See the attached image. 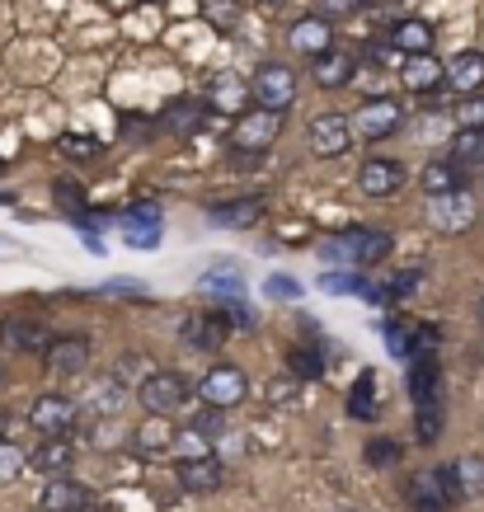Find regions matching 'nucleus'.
Returning <instances> with one entry per match:
<instances>
[{"label":"nucleus","instance_id":"f257e3e1","mask_svg":"<svg viewBox=\"0 0 484 512\" xmlns=\"http://www.w3.org/2000/svg\"><path fill=\"white\" fill-rule=\"evenodd\" d=\"M391 231H376V226H353V231H339L320 240V259L325 264H353V268H376L386 254H391Z\"/></svg>","mask_w":484,"mask_h":512},{"label":"nucleus","instance_id":"f03ea898","mask_svg":"<svg viewBox=\"0 0 484 512\" xmlns=\"http://www.w3.org/2000/svg\"><path fill=\"white\" fill-rule=\"evenodd\" d=\"M250 99H254V109L287 113L292 104H297V76H292L282 62H264L250 76Z\"/></svg>","mask_w":484,"mask_h":512},{"label":"nucleus","instance_id":"7ed1b4c3","mask_svg":"<svg viewBox=\"0 0 484 512\" xmlns=\"http://www.w3.org/2000/svg\"><path fill=\"white\" fill-rule=\"evenodd\" d=\"M428 221H433V231L442 235H466L475 221H480V202L470 188L461 193H438V198H428Z\"/></svg>","mask_w":484,"mask_h":512},{"label":"nucleus","instance_id":"20e7f679","mask_svg":"<svg viewBox=\"0 0 484 512\" xmlns=\"http://www.w3.org/2000/svg\"><path fill=\"white\" fill-rule=\"evenodd\" d=\"M282 132V113L278 109H245L240 118L231 123V146L235 151H268Z\"/></svg>","mask_w":484,"mask_h":512},{"label":"nucleus","instance_id":"39448f33","mask_svg":"<svg viewBox=\"0 0 484 512\" xmlns=\"http://www.w3.org/2000/svg\"><path fill=\"white\" fill-rule=\"evenodd\" d=\"M29 423L38 437H71L80 423V404L66 395H38L29 409Z\"/></svg>","mask_w":484,"mask_h":512},{"label":"nucleus","instance_id":"423d86ee","mask_svg":"<svg viewBox=\"0 0 484 512\" xmlns=\"http://www.w3.org/2000/svg\"><path fill=\"white\" fill-rule=\"evenodd\" d=\"M137 400H141V409H146V414H156V419H170L174 409H184L188 386H184V376H179V372H165V367H160V372L137 390Z\"/></svg>","mask_w":484,"mask_h":512},{"label":"nucleus","instance_id":"0eeeda50","mask_svg":"<svg viewBox=\"0 0 484 512\" xmlns=\"http://www.w3.org/2000/svg\"><path fill=\"white\" fill-rule=\"evenodd\" d=\"M353 132H358V127L348 123L344 113H320V118H311L306 141H311V151L320 160H334V156H344L348 146H353Z\"/></svg>","mask_w":484,"mask_h":512},{"label":"nucleus","instance_id":"6e6552de","mask_svg":"<svg viewBox=\"0 0 484 512\" xmlns=\"http://www.w3.org/2000/svg\"><path fill=\"white\" fill-rule=\"evenodd\" d=\"M245 390H250V381H245V372H240V367H231V362L212 367V372L198 381V395H203L212 409H235V404L245 400Z\"/></svg>","mask_w":484,"mask_h":512},{"label":"nucleus","instance_id":"1a4fd4ad","mask_svg":"<svg viewBox=\"0 0 484 512\" xmlns=\"http://www.w3.org/2000/svg\"><path fill=\"white\" fill-rule=\"evenodd\" d=\"M207 118H212V99H170L165 113H160V127L174 132V137H193V132H203Z\"/></svg>","mask_w":484,"mask_h":512},{"label":"nucleus","instance_id":"9d476101","mask_svg":"<svg viewBox=\"0 0 484 512\" xmlns=\"http://www.w3.org/2000/svg\"><path fill=\"white\" fill-rule=\"evenodd\" d=\"M405 123V109L395 104V99H367L358 113H353V127H358L367 141H381V137H391L395 127Z\"/></svg>","mask_w":484,"mask_h":512},{"label":"nucleus","instance_id":"9b49d317","mask_svg":"<svg viewBox=\"0 0 484 512\" xmlns=\"http://www.w3.org/2000/svg\"><path fill=\"white\" fill-rule=\"evenodd\" d=\"M358 188L367 198H395V193L405 188V165H400V160H386V156L367 160L358 170Z\"/></svg>","mask_w":484,"mask_h":512},{"label":"nucleus","instance_id":"f8f14e48","mask_svg":"<svg viewBox=\"0 0 484 512\" xmlns=\"http://www.w3.org/2000/svg\"><path fill=\"white\" fill-rule=\"evenodd\" d=\"M90 353L94 348H90L85 334H57L43 357H47V367H52L57 376H80L85 367H90Z\"/></svg>","mask_w":484,"mask_h":512},{"label":"nucleus","instance_id":"ddd939ff","mask_svg":"<svg viewBox=\"0 0 484 512\" xmlns=\"http://www.w3.org/2000/svg\"><path fill=\"white\" fill-rule=\"evenodd\" d=\"M118 231H123L127 245L156 249L160 245V207L156 202H137V207H127L123 221H118Z\"/></svg>","mask_w":484,"mask_h":512},{"label":"nucleus","instance_id":"4468645a","mask_svg":"<svg viewBox=\"0 0 484 512\" xmlns=\"http://www.w3.org/2000/svg\"><path fill=\"white\" fill-rule=\"evenodd\" d=\"M226 339H231V320H226L221 311L188 315V320H184V343H188V348H198V353H217Z\"/></svg>","mask_w":484,"mask_h":512},{"label":"nucleus","instance_id":"2eb2a0df","mask_svg":"<svg viewBox=\"0 0 484 512\" xmlns=\"http://www.w3.org/2000/svg\"><path fill=\"white\" fill-rule=\"evenodd\" d=\"M264 212H268L264 198H235V202L207 207V221H212L217 231H250L254 221H264Z\"/></svg>","mask_w":484,"mask_h":512},{"label":"nucleus","instance_id":"dca6fc26","mask_svg":"<svg viewBox=\"0 0 484 512\" xmlns=\"http://www.w3.org/2000/svg\"><path fill=\"white\" fill-rule=\"evenodd\" d=\"M38 503H43V512H85L90 508V489L66 480V475H47V484L38 489Z\"/></svg>","mask_w":484,"mask_h":512},{"label":"nucleus","instance_id":"f3484780","mask_svg":"<svg viewBox=\"0 0 484 512\" xmlns=\"http://www.w3.org/2000/svg\"><path fill=\"white\" fill-rule=\"evenodd\" d=\"M123 400H127V386H118L113 372H109V376H99V381H90L76 404L80 409H90L94 419H118V414H123Z\"/></svg>","mask_w":484,"mask_h":512},{"label":"nucleus","instance_id":"a211bd4d","mask_svg":"<svg viewBox=\"0 0 484 512\" xmlns=\"http://www.w3.org/2000/svg\"><path fill=\"white\" fill-rule=\"evenodd\" d=\"M0 348L5 353H47L52 339H47L43 320H5L0 325Z\"/></svg>","mask_w":484,"mask_h":512},{"label":"nucleus","instance_id":"6ab92c4d","mask_svg":"<svg viewBox=\"0 0 484 512\" xmlns=\"http://www.w3.org/2000/svg\"><path fill=\"white\" fill-rule=\"evenodd\" d=\"M287 38H292V47H297L301 57H325L329 47H334V24H329V19H320V15H306V19H297V24H292V33H287Z\"/></svg>","mask_w":484,"mask_h":512},{"label":"nucleus","instance_id":"aec40b11","mask_svg":"<svg viewBox=\"0 0 484 512\" xmlns=\"http://www.w3.org/2000/svg\"><path fill=\"white\" fill-rule=\"evenodd\" d=\"M179 484H184V494H217L221 484H226V470H221L217 456L179 461Z\"/></svg>","mask_w":484,"mask_h":512},{"label":"nucleus","instance_id":"412c9836","mask_svg":"<svg viewBox=\"0 0 484 512\" xmlns=\"http://www.w3.org/2000/svg\"><path fill=\"white\" fill-rule=\"evenodd\" d=\"M409 400L414 404H438L442 400L438 357H414V362H409Z\"/></svg>","mask_w":484,"mask_h":512},{"label":"nucleus","instance_id":"4be33fe9","mask_svg":"<svg viewBox=\"0 0 484 512\" xmlns=\"http://www.w3.org/2000/svg\"><path fill=\"white\" fill-rule=\"evenodd\" d=\"M466 179H470V170L466 165H456L452 156L428 160V165H423V193H428V198H438V193H461Z\"/></svg>","mask_w":484,"mask_h":512},{"label":"nucleus","instance_id":"5701e85b","mask_svg":"<svg viewBox=\"0 0 484 512\" xmlns=\"http://www.w3.org/2000/svg\"><path fill=\"white\" fill-rule=\"evenodd\" d=\"M400 80H405V90H414V94H433L438 85H447V66H442L433 52H423V57H409Z\"/></svg>","mask_w":484,"mask_h":512},{"label":"nucleus","instance_id":"b1692460","mask_svg":"<svg viewBox=\"0 0 484 512\" xmlns=\"http://www.w3.org/2000/svg\"><path fill=\"white\" fill-rule=\"evenodd\" d=\"M447 85H452L461 99L466 94L484 90V52H456L452 66H447Z\"/></svg>","mask_w":484,"mask_h":512},{"label":"nucleus","instance_id":"393cba45","mask_svg":"<svg viewBox=\"0 0 484 512\" xmlns=\"http://www.w3.org/2000/svg\"><path fill=\"white\" fill-rule=\"evenodd\" d=\"M311 71H315V85H320V90H344L348 80H353V57H348L344 47H329L325 57L311 62Z\"/></svg>","mask_w":484,"mask_h":512},{"label":"nucleus","instance_id":"a878e982","mask_svg":"<svg viewBox=\"0 0 484 512\" xmlns=\"http://www.w3.org/2000/svg\"><path fill=\"white\" fill-rule=\"evenodd\" d=\"M33 466L43 470V475H66L71 461H76V447H71V437H43L29 456Z\"/></svg>","mask_w":484,"mask_h":512},{"label":"nucleus","instance_id":"bb28decb","mask_svg":"<svg viewBox=\"0 0 484 512\" xmlns=\"http://www.w3.org/2000/svg\"><path fill=\"white\" fill-rule=\"evenodd\" d=\"M391 47L405 52V57H423V52L433 47V29H428L423 19H400L391 29Z\"/></svg>","mask_w":484,"mask_h":512},{"label":"nucleus","instance_id":"cd10ccee","mask_svg":"<svg viewBox=\"0 0 484 512\" xmlns=\"http://www.w3.org/2000/svg\"><path fill=\"white\" fill-rule=\"evenodd\" d=\"M447 156H452L456 165H466V170L484 165V127H456L452 151H447Z\"/></svg>","mask_w":484,"mask_h":512},{"label":"nucleus","instance_id":"c85d7f7f","mask_svg":"<svg viewBox=\"0 0 484 512\" xmlns=\"http://www.w3.org/2000/svg\"><path fill=\"white\" fill-rule=\"evenodd\" d=\"M174 437L179 433H170V423L156 419V414H146V423L132 433V442H137L146 456H160V451H174Z\"/></svg>","mask_w":484,"mask_h":512},{"label":"nucleus","instance_id":"c756f323","mask_svg":"<svg viewBox=\"0 0 484 512\" xmlns=\"http://www.w3.org/2000/svg\"><path fill=\"white\" fill-rule=\"evenodd\" d=\"M156 372H160V367L146 353H127V357H118V362H113V381H118V386H137L141 390Z\"/></svg>","mask_w":484,"mask_h":512},{"label":"nucleus","instance_id":"7c9ffc66","mask_svg":"<svg viewBox=\"0 0 484 512\" xmlns=\"http://www.w3.org/2000/svg\"><path fill=\"white\" fill-rule=\"evenodd\" d=\"M376 409H381V404H376V372H362L358 381H353V390H348V414L362 423H372Z\"/></svg>","mask_w":484,"mask_h":512},{"label":"nucleus","instance_id":"2f4dec72","mask_svg":"<svg viewBox=\"0 0 484 512\" xmlns=\"http://www.w3.org/2000/svg\"><path fill=\"white\" fill-rule=\"evenodd\" d=\"M409 498H414V512H452V498L442 494L438 475H423V480H414Z\"/></svg>","mask_w":484,"mask_h":512},{"label":"nucleus","instance_id":"473e14b6","mask_svg":"<svg viewBox=\"0 0 484 512\" xmlns=\"http://www.w3.org/2000/svg\"><path fill=\"white\" fill-rule=\"evenodd\" d=\"M203 292H217L221 301H240V296H245V278H240L235 264H221L203 278Z\"/></svg>","mask_w":484,"mask_h":512},{"label":"nucleus","instance_id":"72a5a7b5","mask_svg":"<svg viewBox=\"0 0 484 512\" xmlns=\"http://www.w3.org/2000/svg\"><path fill=\"white\" fill-rule=\"evenodd\" d=\"M419 414H414V433L423 437V442H438L442 437V419H447V400L438 404H414Z\"/></svg>","mask_w":484,"mask_h":512},{"label":"nucleus","instance_id":"f704fd0d","mask_svg":"<svg viewBox=\"0 0 484 512\" xmlns=\"http://www.w3.org/2000/svg\"><path fill=\"white\" fill-rule=\"evenodd\" d=\"M174 456H179V461H203V456H212V442H207V433L188 428V433L174 437Z\"/></svg>","mask_w":484,"mask_h":512},{"label":"nucleus","instance_id":"c9c22d12","mask_svg":"<svg viewBox=\"0 0 484 512\" xmlns=\"http://www.w3.org/2000/svg\"><path fill=\"white\" fill-rule=\"evenodd\" d=\"M287 372L297 376V381H315V376L325 372V362H320V353H311V348H292V353H287Z\"/></svg>","mask_w":484,"mask_h":512},{"label":"nucleus","instance_id":"e433bc0d","mask_svg":"<svg viewBox=\"0 0 484 512\" xmlns=\"http://www.w3.org/2000/svg\"><path fill=\"white\" fill-rule=\"evenodd\" d=\"M381 339H386V348H391L395 357H405V362H414V329L409 325H381Z\"/></svg>","mask_w":484,"mask_h":512},{"label":"nucleus","instance_id":"4c0bfd02","mask_svg":"<svg viewBox=\"0 0 484 512\" xmlns=\"http://www.w3.org/2000/svg\"><path fill=\"white\" fill-rule=\"evenodd\" d=\"M452 118H456V127H484V90L466 94V99L452 109Z\"/></svg>","mask_w":484,"mask_h":512},{"label":"nucleus","instance_id":"58836bf2","mask_svg":"<svg viewBox=\"0 0 484 512\" xmlns=\"http://www.w3.org/2000/svg\"><path fill=\"white\" fill-rule=\"evenodd\" d=\"M57 207H62V212H71V217H85V188L76 184V179H62V184H57Z\"/></svg>","mask_w":484,"mask_h":512},{"label":"nucleus","instance_id":"ea45409f","mask_svg":"<svg viewBox=\"0 0 484 512\" xmlns=\"http://www.w3.org/2000/svg\"><path fill=\"white\" fill-rule=\"evenodd\" d=\"M203 19L217 24V29H231L235 19H240V5L235 0H203Z\"/></svg>","mask_w":484,"mask_h":512},{"label":"nucleus","instance_id":"a19ab883","mask_svg":"<svg viewBox=\"0 0 484 512\" xmlns=\"http://www.w3.org/2000/svg\"><path fill=\"white\" fill-rule=\"evenodd\" d=\"M62 156L94 160V156H99V141H94V137H80V132H66V137H62Z\"/></svg>","mask_w":484,"mask_h":512},{"label":"nucleus","instance_id":"79ce46f5","mask_svg":"<svg viewBox=\"0 0 484 512\" xmlns=\"http://www.w3.org/2000/svg\"><path fill=\"white\" fill-rule=\"evenodd\" d=\"M264 296H278V301H297V296H301V282L287 278V273H268V278H264Z\"/></svg>","mask_w":484,"mask_h":512},{"label":"nucleus","instance_id":"37998d69","mask_svg":"<svg viewBox=\"0 0 484 512\" xmlns=\"http://www.w3.org/2000/svg\"><path fill=\"white\" fill-rule=\"evenodd\" d=\"M358 10H362V0H315V15L329 19V24H334V19L358 15Z\"/></svg>","mask_w":484,"mask_h":512},{"label":"nucleus","instance_id":"c03bdc74","mask_svg":"<svg viewBox=\"0 0 484 512\" xmlns=\"http://www.w3.org/2000/svg\"><path fill=\"white\" fill-rule=\"evenodd\" d=\"M19 466H24V456L15 451V442H10V437H0V484L15 480Z\"/></svg>","mask_w":484,"mask_h":512},{"label":"nucleus","instance_id":"a18cd8bd","mask_svg":"<svg viewBox=\"0 0 484 512\" xmlns=\"http://www.w3.org/2000/svg\"><path fill=\"white\" fill-rule=\"evenodd\" d=\"M456 470H461V484H466V494H480V489H484V461H480V456H466V461H456Z\"/></svg>","mask_w":484,"mask_h":512},{"label":"nucleus","instance_id":"49530a36","mask_svg":"<svg viewBox=\"0 0 484 512\" xmlns=\"http://www.w3.org/2000/svg\"><path fill=\"white\" fill-rule=\"evenodd\" d=\"M367 461H372V466H395V461H400V447H395L391 437H376V442H367Z\"/></svg>","mask_w":484,"mask_h":512},{"label":"nucleus","instance_id":"de8ad7c7","mask_svg":"<svg viewBox=\"0 0 484 512\" xmlns=\"http://www.w3.org/2000/svg\"><path fill=\"white\" fill-rule=\"evenodd\" d=\"M297 386H301V381L292 372L278 376V381H268V404H292V400H297Z\"/></svg>","mask_w":484,"mask_h":512},{"label":"nucleus","instance_id":"09e8293b","mask_svg":"<svg viewBox=\"0 0 484 512\" xmlns=\"http://www.w3.org/2000/svg\"><path fill=\"white\" fill-rule=\"evenodd\" d=\"M419 273H414V268H409V273H400V278L391 282V287H386V296H391V301H405V296H414L419 292Z\"/></svg>","mask_w":484,"mask_h":512},{"label":"nucleus","instance_id":"8fccbe9b","mask_svg":"<svg viewBox=\"0 0 484 512\" xmlns=\"http://www.w3.org/2000/svg\"><path fill=\"white\" fill-rule=\"evenodd\" d=\"M221 315L231 320V329H235V325H240V329L254 325V315H250V306H245V301H221Z\"/></svg>","mask_w":484,"mask_h":512},{"label":"nucleus","instance_id":"3c124183","mask_svg":"<svg viewBox=\"0 0 484 512\" xmlns=\"http://www.w3.org/2000/svg\"><path fill=\"white\" fill-rule=\"evenodd\" d=\"M104 292H118V296H146V282H137V278H113V282H104Z\"/></svg>","mask_w":484,"mask_h":512},{"label":"nucleus","instance_id":"603ef678","mask_svg":"<svg viewBox=\"0 0 484 512\" xmlns=\"http://www.w3.org/2000/svg\"><path fill=\"white\" fill-rule=\"evenodd\" d=\"M212 99H221V104H235V99H240V85H231V80H217V85H212Z\"/></svg>","mask_w":484,"mask_h":512},{"label":"nucleus","instance_id":"864d4df0","mask_svg":"<svg viewBox=\"0 0 484 512\" xmlns=\"http://www.w3.org/2000/svg\"><path fill=\"white\" fill-rule=\"evenodd\" d=\"M193 428H198V433H217L221 414H217V409H207V414H198V419H193Z\"/></svg>","mask_w":484,"mask_h":512},{"label":"nucleus","instance_id":"5fc2aeb1","mask_svg":"<svg viewBox=\"0 0 484 512\" xmlns=\"http://www.w3.org/2000/svg\"><path fill=\"white\" fill-rule=\"evenodd\" d=\"M15 428H19L15 414H0V437H15Z\"/></svg>","mask_w":484,"mask_h":512},{"label":"nucleus","instance_id":"6e6d98bb","mask_svg":"<svg viewBox=\"0 0 484 512\" xmlns=\"http://www.w3.org/2000/svg\"><path fill=\"white\" fill-rule=\"evenodd\" d=\"M10 202H15V193H10V188H0V207H10Z\"/></svg>","mask_w":484,"mask_h":512},{"label":"nucleus","instance_id":"4d7b16f0","mask_svg":"<svg viewBox=\"0 0 484 512\" xmlns=\"http://www.w3.org/2000/svg\"><path fill=\"white\" fill-rule=\"evenodd\" d=\"M259 5H268V10H278V5H287V0H259Z\"/></svg>","mask_w":484,"mask_h":512},{"label":"nucleus","instance_id":"13d9d810","mask_svg":"<svg viewBox=\"0 0 484 512\" xmlns=\"http://www.w3.org/2000/svg\"><path fill=\"white\" fill-rule=\"evenodd\" d=\"M480 320H484V301H480Z\"/></svg>","mask_w":484,"mask_h":512},{"label":"nucleus","instance_id":"bf43d9fd","mask_svg":"<svg viewBox=\"0 0 484 512\" xmlns=\"http://www.w3.org/2000/svg\"><path fill=\"white\" fill-rule=\"evenodd\" d=\"M0 170H5V160H0Z\"/></svg>","mask_w":484,"mask_h":512},{"label":"nucleus","instance_id":"052dcab7","mask_svg":"<svg viewBox=\"0 0 484 512\" xmlns=\"http://www.w3.org/2000/svg\"><path fill=\"white\" fill-rule=\"evenodd\" d=\"M0 381H5V372H0Z\"/></svg>","mask_w":484,"mask_h":512}]
</instances>
